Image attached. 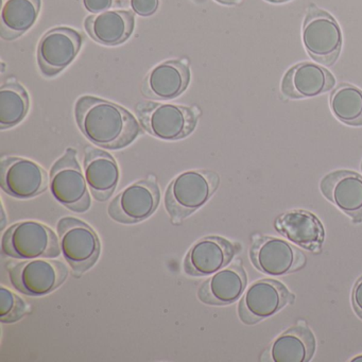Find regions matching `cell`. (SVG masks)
<instances>
[{
  "label": "cell",
  "mask_w": 362,
  "mask_h": 362,
  "mask_svg": "<svg viewBox=\"0 0 362 362\" xmlns=\"http://www.w3.org/2000/svg\"><path fill=\"white\" fill-rule=\"evenodd\" d=\"M75 116L86 139L105 149H122L141 133L139 122L128 110L97 97H80Z\"/></svg>",
  "instance_id": "obj_1"
},
{
  "label": "cell",
  "mask_w": 362,
  "mask_h": 362,
  "mask_svg": "<svg viewBox=\"0 0 362 362\" xmlns=\"http://www.w3.org/2000/svg\"><path fill=\"white\" fill-rule=\"evenodd\" d=\"M219 184L218 173L206 169L186 171L173 179L165 194V207L173 223H182L206 204Z\"/></svg>",
  "instance_id": "obj_2"
},
{
  "label": "cell",
  "mask_w": 362,
  "mask_h": 362,
  "mask_svg": "<svg viewBox=\"0 0 362 362\" xmlns=\"http://www.w3.org/2000/svg\"><path fill=\"white\" fill-rule=\"evenodd\" d=\"M146 132L163 141H179L192 134L200 113L194 107L153 101L139 103L135 107Z\"/></svg>",
  "instance_id": "obj_3"
},
{
  "label": "cell",
  "mask_w": 362,
  "mask_h": 362,
  "mask_svg": "<svg viewBox=\"0 0 362 362\" xmlns=\"http://www.w3.org/2000/svg\"><path fill=\"white\" fill-rule=\"evenodd\" d=\"M5 255L18 259H37L60 256V240L56 233L45 224L33 220L10 226L1 239Z\"/></svg>",
  "instance_id": "obj_4"
},
{
  "label": "cell",
  "mask_w": 362,
  "mask_h": 362,
  "mask_svg": "<svg viewBox=\"0 0 362 362\" xmlns=\"http://www.w3.org/2000/svg\"><path fill=\"white\" fill-rule=\"evenodd\" d=\"M305 50L315 62L332 66L342 49L340 25L334 16L315 5H310L305 16L302 31Z\"/></svg>",
  "instance_id": "obj_5"
},
{
  "label": "cell",
  "mask_w": 362,
  "mask_h": 362,
  "mask_svg": "<svg viewBox=\"0 0 362 362\" xmlns=\"http://www.w3.org/2000/svg\"><path fill=\"white\" fill-rule=\"evenodd\" d=\"M61 252L75 276L86 273L98 262L100 240L92 226L74 217L62 218L57 224Z\"/></svg>",
  "instance_id": "obj_6"
},
{
  "label": "cell",
  "mask_w": 362,
  "mask_h": 362,
  "mask_svg": "<svg viewBox=\"0 0 362 362\" xmlns=\"http://www.w3.org/2000/svg\"><path fill=\"white\" fill-rule=\"evenodd\" d=\"M50 190L60 204L74 213H86L90 209V192L88 182L82 173L77 151L69 148L50 171Z\"/></svg>",
  "instance_id": "obj_7"
},
{
  "label": "cell",
  "mask_w": 362,
  "mask_h": 362,
  "mask_svg": "<svg viewBox=\"0 0 362 362\" xmlns=\"http://www.w3.org/2000/svg\"><path fill=\"white\" fill-rule=\"evenodd\" d=\"M69 276L66 264L58 260L33 259L18 262L9 269L10 281L26 296H47L63 285Z\"/></svg>",
  "instance_id": "obj_8"
},
{
  "label": "cell",
  "mask_w": 362,
  "mask_h": 362,
  "mask_svg": "<svg viewBox=\"0 0 362 362\" xmlns=\"http://www.w3.org/2000/svg\"><path fill=\"white\" fill-rule=\"evenodd\" d=\"M294 300L288 288L275 279H258L243 294L238 315L243 323L254 325L276 315Z\"/></svg>",
  "instance_id": "obj_9"
},
{
  "label": "cell",
  "mask_w": 362,
  "mask_h": 362,
  "mask_svg": "<svg viewBox=\"0 0 362 362\" xmlns=\"http://www.w3.org/2000/svg\"><path fill=\"white\" fill-rule=\"evenodd\" d=\"M160 201V192L154 177L141 180L122 190L112 200L107 213L114 221L139 223L151 217Z\"/></svg>",
  "instance_id": "obj_10"
},
{
  "label": "cell",
  "mask_w": 362,
  "mask_h": 362,
  "mask_svg": "<svg viewBox=\"0 0 362 362\" xmlns=\"http://www.w3.org/2000/svg\"><path fill=\"white\" fill-rule=\"evenodd\" d=\"M250 257L259 272L271 276L291 274L306 264L300 250L285 239L273 236L256 239L250 250Z\"/></svg>",
  "instance_id": "obj_11"
},
{
  "label": "cell",
  "mask_w": 362,
  "mask_h": 362,
  "mask_svg": "<svg viewBox=\"0 0 362 362\" xmlns=\"http://www.w3.org/2000/svg\"><path fill=\"white\" fill-rule=\"evenodd\" d=\"M83 35L69 27H58L44 35L37 46V63L43 75L54 77L64 71L79 54Z\"/></svg>",
  "instance_id": "obj_12"
},
{
  "label": "cell",
  "mask_w": 362,
  "mask_h": 362,
  "mask_svg": "<svg viewBox=\"0 0 362 362\" xmlns=\"http://www.w3.org/2000/svg\"><path fill=\"white\" fill-rule=\"evenodd\" d=\"M0 182L9 196L25 200L46 192L49 181L45 169L33 160L7 156L0 164Z\"/></svg>",
  "instance_id": "obj_13"
},
{
  "label": "cell",
  "mask_w": 362,
  "mask_h": 362,
  "mask_svg": "<svg viewBox=\"0 0 362 362\" xmlns=\"http://www.w3.org/2000/svg\"><path fill=\"white\" fill-rule=\"evenodd\" d=\"M235 253L234 245L223 237H203L188 251L184 270L190 276H209L226 268Z\"/></svg>",
  "instance_id": "obj_14"
},
{
  "label": "cell",
  "mask_w": 362,
  "mask_h": 362,
  "mask_svg": "<svg viewBox=\"0 0 362 362\" xmlns=\"http://www.w3.org/2000/svg\"><path fill=\"white\" fill-rule=\"evenodd\" d=\"M336 86L334 75L325 67L313 62L294 65L284 76L281 92L286 98H315Z\"/></svg>",
  "instance_id": "obj_15"
},
{
  "label": "cell",
  "mask_w": 362,
  "mask_h": 362,
  "mask_svg": "<svg viewBox=\"0 0 362 362\" xmlns=\"http://www.w3.org/2000/svg\"><path fill=\"white\" fill-rule=\"evenodd\" d=\"M322 194L355 222L362 219V177L354 171L328 173L320 184Z\"/></svg>",
  "instance_id": "obj_16"
},
{
  "label": "cell",
  "mask_w": 362,
  "mask_h": 362,
  "mask_svg": "<svg viewBox=\"0 0 362 362\" xmlns=\"http://www.w3.org/2000/svg\"><path fill=\"white\" fill-rule=\"evenodd\" d=\"M190 71L179 60L166 61L154 67L144 80L141 92L147 98L171 100L177 98L189 86Z\"/></svg>",
  "instance_id": "obj_17"
},
{
  "label": "cell",
  "mask_w": 362,
  "mask_h": 362,
  "mask_svg": "<svg viewBox=\"0 0 362 362\" xmlns=\"http://www.w3.org/2000/svg\"><path fill=\"white\" fill-rule=\"evenodd\" d=\"M247 277L240 262L218 271L199 288L198 298L207 305L226 306L233 304L245 293Z\"/></svg>",
  "instance_id": "obj_18"
},
{
  "label": "cell",
  "mask_w": 362,
  "mask_h": 362,
  "mask_svg": "<svg viewBox=\"0 0 362 362\" xmlns=\"http://www.w3.org/2000/svg\"><path fill=\"white\" fill-rule=\"evenodd\" d=\"M84 173L94 198L105 202L113 196L120 173L113 156L103 150L88 148L84 156Z\"/></svg>",
  "instance_id": "obj_19"
},
{
  "label": "cell",
  "mask_w": 362,
  "mask_h": 362,
  "mask_svg": "<svg viewBox=\"0 0 362 362\" xmlns=\"http://www.w3.org/2000/svg\"><path fill=\"white\" fill-rule=\"evenodd\" d=\"M279 234L298 247L317 251L323 245L324 232L321 221L307 211L294 209L277 218L274 223Z\"/></svg>",
  "instance_id": "obj_20"
},
{
  "label": "cell",
  "mask_w": 362,
  "mask_h": 362,
  "mask_svg": "<svg viewBox=\"0 0 362 362\" xmlns=\"http://www.w3.org/2000/svg\"><path fill=\"white\" fill-rule=\"evenodd\" d=\"M315 338L304 324H298L277 337L262 356L264 361L308 362L315 355Z\"/></svg>",
  "instance_id": "obj_21"
},
{
  "label": "cell",
  "mask_w": 362,
  "mask_h": 362,
  "mask_svg": "<svg viewBox=\"0 0 362 362\" xmlns=\"http://www.w3.org/2000/svg\"><path fill=\"white\" fill-rule=\"evenodd\" d=\"M135 18L131 11L113 10L94 14L84 22L86 33L97 43L117 46L124 43L134 30Z\"/></svg>",
  "instance_id": "obj_22"
},
{
  "label": "cell",
  "mask_w": 362,
  "mask_h": 362,
  "mask_svg": "<svg viewBox=\"0 0 362 362\" xmlns=\"http://www.w3.org/2000/svg\"><path fill=\"white\" fill-rule=\"evenodd\" d=\"M42 0H7L1 9L0 37L18 39L33 28L41 11Z\"/></svg>",
  "instance_id": "obj_23"
},
{
  "label": "cell",
  "mask_w": 362,
  "mask_h": 362,
  "mask_svg": "<svg viewBox=\"0 0 362 362\" xmlns=\"http://www.w3.org/2000/svg\"><path fill=\"white\" fill-rule=\"evenodd\" d=\"M28 93L16 82H8L0 88V129L13 128L22 122L29 111Z\"/></svg>",
  "instance_id": "obj_24"
},
{
  "label": "cell",
  "mask_w": 362,
  "mask_h": 362,
  "mask_svg": "<svg viewBox=\"0 0 362 362\" xmlns=\"http://www.w3.org/2000/svg\"><path fill=\"white\" fill-rule=\"evenodd\" d=\"M330 110L339 122L351 127L362 126V90L342 83L330 96Z\"/></svg>",
  "instance_id": "obj_25"
},
{
  "label": "cell",
  "mask_w": 362,
  "mask_h": 362,
  "mask_svg": "<svg viewBox=\"0 0 362 362\" xmlns=\"http://www.w3.org/2000/svg\"><path fill=\"white\" fill-rule=\"evenodd\" d=\"M26 313L27 305L23 298L8 288H0V321L14 323L20 321Z\"/></svg>",
  "instance_id": "obj_26"
},
{
  "label": "cell",
  "mask_w": 362,
  "mask_h": 362,
  "mask_svg": "<svg viewBox=\"0 0 362 362\" xmlns=\"http://www.w3.org/2000/svg\"><path fill=\"white\" fill-rule=\"evenodd\" d=\"M158 0H131V7L135 13L141 16H151L158 10Z\"/></svg>",
  "instance_id": "obj_27"
},
{
  "label": "cell",
  "mask_w": 362,
  "mask_h": 362,
  "mask_svg": "<svg viewBox=\"0 0 362 362\" xmlns=\"http://www.w3.org/2000/svg\"><path fill=\"white\" fill-rule=\"evenodd\" d=\"M112 3L113 0H83L86 9L94 14L107 11L112 7Z\"/></svg>",
  "instance_id": "obj_28"
},
{
  "label": "cell",
  "mask_w": 362,
  "mask_h": 362,
  "mask_svg": "<svg viewBox=\"0 0 362 362\" xmlns=\"http://www.w3.org/2000/svg\"><path fill=\"white\" fill-rule=\"evenodd\" d=\"M351 303H353L354 310L357 313L358 317L362 319V276L358 279L351 291Z\"/></svg>",
  "instance_id": "obj_29"
},
{
  "label": "cell",
  "mask_w": 362,
  "mask_h": 362,
  "mask_svg": "<svg viewBox=\"0 0 362 362\" xmlns=\"http://www.w3.org/2000/svg\"><path fill=\"white\" fill-rule=\"evenodd\" d=\"M218 3L222 4V5L226 6H234L240 4L243 0H216Z\"/></svg>",
  "instance_id": "obj_30"
},
{
  "label": "cell",
  "mask_w": 362,
  "mask_h": 362,
  "mask_svg": "<svg viewBox=\"0 0 362 362\" xmlns=\"http://www.w3.org/2000/svg\"><path fill=\"white\" fill-rule=\"evenodd\" d=\"M268 3L271 4H283L287 3V1H290V0H266Z\"/></svg>",
  "instance_id": "obj_31"
},
{
  "label": "cell",
  "mask_w": 362,
  "mask_h": 362,
  "mask_svg": "<svg viewBox=\"0 0 362 362\" xmlns=\"http://www.w3.org/2000/svg\"><path fill=\"white\" fill-rule=\"evenodd\" d=\"M351 361H354V362L362 361V355L357 356V357L353 358V359H351Z\"/></svg>",
  "instance_id": "obj_32"
},
{
  "label": "cell",
  "mask_w": 362,
  "mask_h": 362,
  "mask_svg": "<svg viewBox=\"0 0 362 362\" xmlns=\"http://www.w3.org/2000/svg\"><path fill=\"white\" fill-rule=\"evenodd\" d=\"M361 169H362V164H361Z\"/></svg>",
  "instance_id": "obj_33"
}]
</instances>
